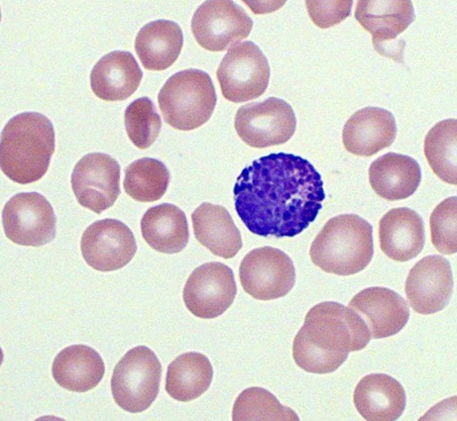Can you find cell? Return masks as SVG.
I'll return each instance as SVG.
<instances>
[{"label": "cell", "instance_id": "6da1fadb", "mask_svg": "<svg viewBox=\"0 0 457 421\" xmlns=\"http://www.w3.org/2000/svg\"><path fill=\"white\" fill-rule=\"evenodd\" d=\"M237 212L261 237L293 238L315 221L325 199L320 174L307 160L272 153L254 161L234 189Z\"/></svg>", "mask_w": 457, "mask_h": 421}, {"label": "cell", "instance_id": "7a4b0ae2", "mask_svg": "<svg viewBox=\"0 0 457 421\" xmlns=\"http://www.w3.org/2000/svg\"><path fill=\"white\" fill-rule=\"evenodd\" d=\"M371 338L361 315L351 307L324 301L308 311L295 338L293 357L308 373L329 374L345 364L351 352L364 350Z\"/></svg>", "mask_w": 457, "mask_h": 421}, {"label": "cell", "instance_id": "3957f363", "mask_svg": "<svg viewBox=\"0 0 457 421\" xmlns=\"http://www.w3.org/2000/svg\"><path fill=\"white\" fill-rule=\"evenodd\" d=\"M54 152L52 122L39 113H22L11 120L2 133L0 165L12 181L31 184L46 174Z\"/></svg>", "mask_w": 457, "mask_h": 421}, {"label": "cell", "instance_id": "277c9868", "mask_svg": "<svg viewBox=\"0 0 457 421\" xmlns=\"http://www.w3.org/2000/svg\"><path fill=\"white\" fill-rule=\"evenodd\" d=\"M373 255V227L358 215H340L328 221L310 251L319 268L345 277L363 271Z\"/></svg>", "mask_w": 457, "mask_h": 421}, {"label": "cell", "instance_id": "5b68a950", "mask_svg": "<svg viewBox=\"0 0 457 421\" xmlns=\"http://www.w3.org/2000/svg\"><path fill=\"white\" fill-rule=\"evenodd\" d=\"M165 122L179 131H193L211 119L217 102L212 78L203 70L189 69L171 76L159 96Z\"/></svg>", "mask_w": 457, "mask_h": 421}, {"label": "cell", "instance_id": "8992f818", "mask_svg": "<svg viewBox=\"0 0 457 421\" xmlns=\"http://www.w3.org/2000/svg\"><path fill=\"white\" fill-rule=\"evenodd\" d=\"M162 367L149 348L137 347L129 351L114 367L111 389L114 401L123 409L139 413L156 400Z\"/></svg>", "mask_w": 457, "mask_h": 421}, {"label": "cell", "instance_id": "52a82bcc", "mask_svg": "<svg viewBox=\"0 0 457 421\" xmlns=\"http://www.w3.org/2000/svg\"><path fill=\"white\" fill-rule=\"evenodd\" d=\"M270 78L269 61L260 47L251 41L233 45L217 70L223 96L234 103H244L262 95Z\"/></svg>", "mask_w": 457, "mask_h": 421}, {"label": "cell", "instance_id": "ba28073f", "mask_svg": "<svg viewBox=\"0 0 457 421\" xmlns=\"http://www.w3.org/2000/svg\"><path fill=\"white\" fill-rule=\"evenodd\" d=\"M235 127L247 145L263 149L287 143L295 133L296 118L288 103L270 97L240 108Z\"/></svg>", "mask_w": 457, "mask_h": 421}, {"label": "cell", "instance_id": "9c48e42d", "mask_svg": "<svg viewBox=\"0 0 457 421\" xmlns=\"http://www.w3.org/2000/svg\"><path fill=\"white\" fill-rule=\"evenodd\" d=\"M5 235L12 243L42 247L56 235V217L49 201L37 192L14 195L3 210Z\"/></svg>", "mask_w": 457, "mask_h": 421}, {"label": "cell", "instance_id": "30bf717a", "mask_svg": "<svg viewBox=\"0 0 457 421\" xmlns=\"http://www.w3.org/2000/svg\"><path fill=\"white\" fill-rule=\"evenodd\" d=\"M355 18L364 29L372 35L377 52L399 62L403 61L405 42L397 40L415 20L412 3L370 2L361 0L355 11Z\"/></svg>", "mask_w": 457, "mask_h": 421}, {"label": "cell", "instance_id": "8fae6325", "mask_svg": "<svg viewBox=\"0 0 457 421\" xmlns=\"http://www.w3.org/2000/svg\"><path fill=\"white\" fill-rule=\"evenodd\" d=\"M294 262L284 252L262 247L249 252L240 266L244 290L261 301L286 296L295 284Z\"/></svg>", "mask_w": 457, "mask_h": 421}, {"label": "cell", "instance_id": "7c38bea8", "mask_svg": "<svg viewBox=\"0 0 457 421\" xmlns=\"http://www.w3.org/2000/svg\"><path fill=\"white\" fill-rule=\"evenodd\" d=\"M253 21L233 2H205L195 12L191 29L198 45L210 52H223L247 38Z\"/></svg>", "mask_w": 457, "mask_h": 421}, {"label": "cell", "instance_id": "4fadbf2b", "mask_svg": "<svg viewBox=\"0 0 457 421\" xmlns=\"http://www.w3.org/2000/svg\"><path fill=\"white\" fill-rule=\"evenodd\" d=\"M237 293L232 268L210 262L195 268L188 277L183 299L188 310L200 319H214L231 307Z\"/></svg>", "mask_w": 457, "mask_h": 421}, {"label": "cell", "instance_id": "5bb4252c", "mask_svg": "<svg viewBox=\"0 0 457 421\" xmlns=\"http://www.w3.org/2000/svg\"><path fill=\"white\" fill-rule=\"evenodd\" d=\"M120 163L104 153H89L75 166L71 186L78 202L96 214L112 207L121 194Z\"/></svg>", "mask_w": 457, "mask_h": 421}, {"label": "cell", "instance_id": "9a60e30c", "mask_svg": "<svg viewBox=\"0 0 457 421\" xmlns=\"http://www.w3.org/2000/svg\"><path fill=\"white\" fill-rule=\"evenodd\" d=\"M80 248L87 264L101 272L125 268L137 252L133 232L113 219L96 221L88 227L82 235Z\"/></svg>", "mask_w": 457, "mask_h": 421}, {"label": "cell", "instance_id": "2e32d148", "mask_svg": "<svg viewBox=\"0 0 457 421\" xmlns=\"http://www.w3.org/2000/svg\"><path fill=\"white\" fill-rule=\"evenodd\" d=\"M453 273L449 261L442 256H428L410 271L405 283L408 301L416 312L434 314L449 302L453 293Z\"/></svg>", "mask_w": 457, "mask_h": 421}, {"label": "cell", "instance_id": "e0dca14e", "mask_svg": "<svg viewBox=\"0 0 457 421\" xmlns=\"http://www.w3.org/2000/svg\"><path fill=\"white\" fill-rule=\"evenodd\" d=\"M349 307L367 319L371 337L376 340L398 334L410 319L406 301L386 287L362 290L353 297Z\"/></svg>", "mask_w": 457, "mask_h": 421}, {"label": "cell", "instance_id": "ac0fdd59", "mask_svg": "<svg viewBox=\"0 0 457 421\" xmlns=\"http://www.w3.org/2000/svg\"><path fill=\"white\" fill-rule=\"evenodd\" d=\"M397 136L394 115L380 108L369 107L357 111L346 123L342 142L357 156L371 157L390 147Z\"/></svg>", "mask_w": 457, "mask_h": 421}, {"label": "cell", "instance_id": "d6986e66", "mask_svg": "<svg viewBox=\"0 0 457 421\" xmlns=\"http://www.w3.org/2000/svg\"><path fill=\"white\" fill-rule=\"evenodd\" d=\"M143 71L129 52L116 51L102 57L90 74L94 94L107 102L129 98L139 87Z\"/></svg>", "mask_w": 457, "mask_h": 421}, {"label": "cell", "instance_id": "ffe728a7", "mask_svg": "<svg viewBox=\"0 0 457 421\" xmlns=\"http://www.w3.org/2000/svg\"><path fill=\"white\" fill-rule=\"evenodd\" d=\"M379 242L383 252L395 261L415 259L425 245L422 219L406 207L389 210L379 223Z\"/></svg>", "mask_w": 457, "mask_h": 421}, {"label": "cell", "instance_id": "44dd1931", "mask_svg": "<svg viewBox=\"0 0 457 421\" xmlns=\"http://www.w3.org/2000/svg\"><path fill=\"white\" fill-rule=\"evenodd\" d=\"M195 239L215 256L235 258L243 248L239 229L226 208L204 202L192 215Z\"/></svg>", "mask_w": 457, "mask_h": 421}, {"label": "cell", "instance_id": "7402d4cb", "mask_svg": "<svg viewBox=\"0 0 457 421\" xmlns=\"http://www.w3.org/2000/svg\"><path fill=\"white\" fill-rule=\"evenodd\" d=\"M354 404L369 421H395L406 407V392L403 385L386 374H372L358 384Z\"/></svg>", "mask_w": 457, "mask_h": 421}, {"label": "cell", "instance_id": "603a6c76", "mask_svg": "<svg viewBox=\"0 0 457 421\" xmlns=\"http://www.w3.org/2000/svg\"><path fill=\"white\" fill-rule=\"evenodd\" d=\"M421 181L419 163L411 157L389 153L370 168V182L378 195L387 201L411 196Z\"/></svg>", "mask_w": 457, "mask_h": 421}, {"label": "cell", "instance_id": "cb8c5ba5", "mask_svg": "<svg viewBox=\"0 0 457 421\" xmlns=\"http://www.w3.org/2000/svg\"><path fill=\"white\" fill-rule=\"evenodd\" d=\"M104 363L100 355L85 345L65 348L54 359L53 376L62 388L86 392L96 387L104 375Z\"/></svg>", "mask_w": 457, "mask_h": 421}, {"label": "cell", "instance_id": "d4e9b609", "mask_svg": "<svg viewBox=\"0 0 457 421\" xmlns=\"http://www.w3.org/2000/svg\"><path fill=\"white\" fill-rule=\"evenodd\" d=\"M141 227L143 237L150 247L164 254L179 253L189 242L186 215L171 203L150 208L142 219Z\"/></svg>", "mask_w": 457, "mask_h": 421}, {"label": "cell", "instance_id": "484cf974", "mask_svg": "<svg viewBox=\"0 0 457 421\" xmlns=\"http://www.w3.org/2000/svg\"><path fill=\"white\" fill-rule=\"evenodd\" d=\"M183 43V32L177 23L157 21L140 30L136 39V51L146 70H164L178 60Z\"/></svg>", "mask_w": 457, "mask_h": 421}, {"label": "cell", "instance_id": "4316f807", "mask_svg": "<svg viewBox=\"0 0 457 421\" xmlns=\"http://www.w3.org/2000/svg\"><path fill=\"white\" fill-rule=\"evenodd\" d=\"M212 376V367L204 355L188 352L178 357L169 366L166 391L177 400L191 401L209 389Z\"/></svg>", "mask_w": 457, "mask_h": 421}, {"label": "cell", "instance_id": "83f0119b", "mask_svg": "<svg viewBox=\"0 0 457 421\" xmlns=\"http://www.w3.org/2000/svg\"><path fill=\"white\" fill-rule=\"evenodd\" d=\"M457 121L447 120L428 133L424 153L433 172L444 182L457 184Z\"/></svg>", "mask_w": 457, "mask_h": 421}, {"label": "cell", "instance_id": "f1b7e54d", "mask_svg": "<svg viewBox=\"0 0 457 421\" xmlns=\"http://www.w3.org/2000/svg\"><path fill=\"white\" fill-rule=\"evenodd\" d=\"M124 188L133 199L150 202L160 200L167 192L170 175L160 161L143 158L131 163L125 170Z\"/></svg>", "mask_w": 457, "mask_h": 421}, {"label": "cell", "instance_id": "f546056e", "mask_svg": "<svg viewBox=\"0 0 457 421\" xmlns=\"http://www.w3.org/2000/svg\"><path fill=\"white\" fill-rule=\"evenodd\" d=\"M233 419L240 420H299L297 414L282 405L275 395L261 387H251L237 398Z\"/></svg>", "mask_w": 457, "mask_h": 421}, {"label": "cell", "instance_id": "4dcf8cb0", "mask_svg": "<svg viewBox=\"0 0 457 421\" xmlns=\"http://www.w3.org/2000/svg\"><path fill=\"white\" fill-rule=\"evenodd\" d=\"M125 125L129 137L141 150L151 147L162 131V120L154 102L141 97L132 102L125 113Z\"/></svg>", "mask_w": 457, "mask_h": 421}, {"label": "cell", "instance_id": "1f68e13d", "mask_svg": "<svg viewBox=\"0 0 457 421\" xmlns=\"http://www.w3.org/2000/svg\"><path fill=\"white\" fill-rule=\"evenodd\" d=\"M457 198L442 201L430 217L431 241L435 249L445 255L457 252Z\"/></svg>", "mask_w": 457, "mask_h": 421}, {"label": "cell", "instance_id": "d6a6232c", "mask_svg": "<svg viewBox=\"0 0 457 421\" xmlns=\"http://www.w3.org/2000/svg\"><path fill=\"white\" fill-rule=\"evenodd\" d=\"M305 4L312 22L320 29H328L351 16L353 2H306Z\"/></svg>", "mask_w": 457, "mask_h": 421}]
</instances>
